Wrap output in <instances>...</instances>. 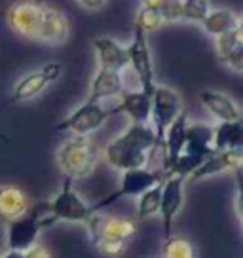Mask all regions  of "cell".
I'll return each instance as SVG.
<instances>
[{"label": "cell", "mask_w": 243, "mask_h": 258, "mask_svg": "<svg viewBox=\"0 0 243 258\" xmlns=\"http://www.w3.org/2000/svg\"><path fill=\"white\" fill-rule=\"evenodd\" d=\"M183 152L207 158L213 152V125L209 123H190L187 125V141Z\"/></svg>", "instance_id": "21"}, {"label": "cell", "mask_w": 243, "mask_h": 258, "mask_svg": "<svg viewBox=\"0 0 243 258\" xmlns=\"http://www.w3.org/2000/svg\"><path fill=\"white\" fill-rule=\"evenodd\" d=\"M163 182V180H162ZM162 182L146 188L145 192L137 196V218L139 220H146L152 218L160 213V200H162Z\"/></svg>", "instance_id": "25"}, {"label": "cell", "mask_w": 243, "mask_h": 258, "mask_svg": "<svg viewBox=\"0 0 243 258\" xmlns=\"http://www.w3.org/2000/svg\"><path fill=\"white\" fill-rule=\"evenodd\" d=\"M69 34H71L69 17L61 10L51 8V6H44L38 42L48 44V46H63L69 40Z\"/></svg>", "instance_id": "15"}, {"label": "cell", "mask_w": 243, "mask_h": 258, "mask_svg": "<svg viewBox=\"0 0 243 258\" xmlns=\"http://www.w3.org/2000/svg\"><path fill=\"white\" fill-rule=\"evenodd\" d=\"M0 141H4V143H10V137L6 135V133H4V131H2V129H0Z\"/></svg>", "instance_id": "34"}, {"label": "cell", "mask_w": 243, "mask_h": 258, "mask_svg": "<svg viewBox=\"0 0 243 258\" xmlns=\"http://www.w3.org/2000/svg\"><path fill=\"white\" fill-rule=\"evenodd\" d=\"M55 160L65 178H71L74 182L88 178L95 171L101 160V150L89 135H74L57 148Z\"/></svg>", "instance_id": "3"}, {"label": "cell", "mask_w": 243, "mask_h": 258, "mask_svg": "<svg viewBox=\"0 0 243 258\" xmlns=\"http://www.w3.org/2000/svg\"><path fill=\"white\" fill-rule=\"evenodd\" d=\"M167 177L165 171L160 167V169H148V167H137V169H128L122 171V182L118 186V190L112 192L108 198L101 200L99 203L91 205V211H101L112 205L114 202H118L120 198H137L145 192L146 188L162 182L163 178Z\"/></svg>", "instance_id": "5"}, {"label": "cell", "mask_w": 243, "mask_h": 258, "mask_svg": "<svg viewBox=\"0 0 243 258\" xmlns=\"http://www.w3.org/2000/svg\"><path fill=\"white\" fill-rule=\"evenodd\" d=\"M200 103L203 108L219 121H235L241 120V108L232 97L215 89H203L200 91Z\"/></svg>", "instance_id": "17"}, {"label": "cell", "mask_w": 243, "mask_h": 258, "mask_svg": "<svg viewBox=\"0 0 243 258\" xmlns=\"http://www.w3.org/2000/svg\"><path fill=\"white\" fill-rule=\"evenodd\" d=\"M42 205L31 207L25 215L8 220L6 226V245L12 250H27L38 243V235L44 230Z\"/></svg>", "instance_id": "8"}, {"label": "cell", "mask_w": 243, "mask_h": 258, "mask_svg": "<svg viewBox=\"0 0 243 258\" xmlns=\"http://www.w3.org/2000/svg\"><path fill=\"white\" fill-rule=\"evenodd\" d=\"M91 213H93L91 205L84 202V198L74 190L71 178L63 180L61 190L49 202L42 203V220H44L46 228L57 224V222H80V224H84Z\"/></svg>", "instance_id": "4"}, {"label": "cell", "mask_w": 243, "mask_h": 258, "mask_svg": "<svg viewBox=\"0 0 243 258\" xmlns=\"http://www.w3.org/2000/svg\"><path fill=\"white\" fill-rule=\"evenodd\" d=\"M93 51H95V57L99 61V67L122 73L130 64L128 46L118 42L116 38H110V36H97L93 40Z\"/></svg>", "instance_id": "16"}, {"label": "cell", "mask_w": 243, "mask_h": 258, "mask_svg": "<svg viewBox=\"0 0 243 258\" xmlns=\"http://www.w3.org/2000/svg\"><path fill=\"white\" fill-rule=\"evenodd\" d=\"M243 146V123L235 121H219L213 125V150H237Z\"/></svg>", "instance_id": "24"}, {"label": "cell", "mask_w": 243, "mask_h": 258, "mask_svg": "<svg viewBox=\"0 0 243 258\" xmlns=\"http://www.w3.org/2000/svg\"><path fill=\"white\" fill-rule=\"evenodd\" d=\"M162 258H194V245L187 237L169 235L163 243Z\"/></svg>", "instance_id": "26"}, {"label": "cell", "mask_w": 243, "mask_h": 258, "mask_svg": "<svg viewBox=\"0 0 243 258\" xmlns=\"http://www.w3.org/2000/svg\"><path fill=\"white\" fill-rule=\"evenodd\" d=\"M42 73L46 74V78H48L51 84H55L59 78H61V74H63V64L61 63H55V61H51V63L44 64L40 69Z\"/></svg>", "instance_id": "30"}, {"label": "cell", "mask_w": 243, "mask_h": 258, "mask_svg": "<svg viewBox=\"0 0 243 258\" xmlns=\"http://www.w3.org/2000/svg\"><path fill=\"white\" fill-rule=\"evenodd\" d=\"M114 116L112 108L97 103V101H86L82 103L76 110L67 116L63 121H59L55 125V131H71L73 135H91L97 129L105 125V121Z\"/></svg>", "instance_id": "7"}, {"label": "cell", "mask_w": 243, "mask_h": 258, "mask_svg": "<svg viewBox=\"0 0 243 258\" xmlns=\"http://www.w3.org/2000/svg\"><path fill=\"white\" fill-rule=\"evenodd\" d=\"M215 51L222 64L235 74L243 73V29L235 27L232 31L215 36Z\"/></svg>", "instance_id": "14"}, {"label": "cell", "mask_w": 243, "mask_h": 258, "mask_svg": "<svg viewBox=\"0 0 243 258\" xmlns=\"http://www.w3.org/2000/svg\"><path fill=\"white\" fill-rule=\"evenodd\" d=\"M88 228L91 243L105 256H120L126 252L130 241L139 234L137 220L128 217H114V215H103L101 211H95L84 222Z\"/></svg>", "instance_id": "2"}, {"label": "cell", "mask_w": 243, "mask_h": 258, "mask_svg": "<svg viewBox=\"0 0 243 258\" xmlns=\"http://www.w3.org/2000/svg\"><path fill=\"white\" fill-rule=\"evenodd\" d=\"M31 209L29 196L16 184H2L0 186V218L12 220L25 215Z\"/></svg>", "instance_id": "20"}, {"label": "cell", "mask_w": 243, "mask_h": 258, "mask_svg": "<svg viewBox=\"0 0 243 258\" xmlns=\"http://www.w3.org/2000/svg\"><path fill=\"white\" fill-rule=\"evenodd\" d=\"M183 108H185L183 99L175 89L156 84L154 93H152V106H150V125L156 133L158 148L162 146L163 133H165L167 125L177 118Z\"/></svg>", "instance_id": "9"}, {"label": "cell", "mask_w": 243, "mask_h": 258, "mask_svg": "<svg viewBox=\"0 0 243 258\" xmlns=\"http://www.w3.org/2000/svg\"><path fill=\"white\" fill-rule=\"evenodd\" d=\"M187 125H188V112L187 108H183L178 116L175 120L171 121L165 133H163V141L160 150L163 152V163H162V169L167 173L171 165L175 163L178 156L183 154L185 150V141H187Z\"/></svg>", "instance_id": "13"}, {"label": "cell", "mask_w": 243, "mask_h": 258, "mask_svg": "<svg viewBox=\"0 0 243 258\" xmlns=\"http://www.w3.org/2000/svg\"><path fill=\"white\" fill-rule=\"evenodd\" d=\"M124 91V80L118 71H110L105 67H99L93 80L89 84V101H105L112 97H120Z\"/></svg>", "instance_id": "19"}, {"label": "cell", "mask_w": 243, "mask_h": 258, "mask_svg": "<svg viewBox=\"0 0 243 258\" xmlns=\"http://www.w3.org/2000/svg\"><path fill=\"white\" fill-rule=\"evenodd\" d=\"M180 10H183V0H160L156 12L163 17L165 23H177L180 21Z\"/></svg>", "instance_id": "29"}, {"label": "cell", "mask_w": 243, "mask_h": 258, "mask_svg": "<svg viewBox=\"0 0 243 258\" xmlns=\"http://www.w3.org/2000/svg\"><path fill=\"white\" fill-rule=\"evenodd\" d=\"M23 254H25V258H53L51 256V252H49L46 247H42V245H33L31 249H27V250H23Z\"/></svg>", "instance_id": "31"}, {"label": "cell", "mask_w": 243, "mask_h": 258, "mask_svg": "<svg viewBox=\"0 0 243 258\" xmlns=\"http://www.w3.org/2000/svg\"><path fill=\"white\" fill-rule=\"evenodd\" d=\"M44 6L46 4L42 0H17L14 4H10L4 14L6 23L21 38L38 42Z\"/></svg>", "instance_id": "6"}, {"label": "cell", "mask_w": 243, "mask_h": 258, "mask_svg": "<svg viewBox=\"0 0 243 258\" xmlns=\"http://www.w3.org/2000/svg\"><path fill=\"white\" fill-rule=\"evenodd\" d=\"M128 46V59H130V64L133 69V73L137 76L139 86L141 89L152 95L156 88V80H154V61H152V53H150V46H148V38L146 34L141 29L135 27L133 31V38H131Z\"/></svg>", "instance_id": "10"}, {"label": "cell", "mask_w": 243, "mask_h": 258, "mask_svg": "<svg viewBox=\"0 0 243 258\" xmlns=\"http://www.w3.org/2000/svg\"><path fill=\"white\" fill-rule=\"evenodd\" d=\"M185 184L187 178L180 175H169L162 182V200H160V217H162L163 239H167L173 230V220L185 207Z\"/></svg>", "instance_id": "11"}, {"label": "cell", "mask_w": 243, "mask_h": 258, "mask_svg": "<svg viewBox=\"0 0 243 258\" xmlns=\"http://www.w3.org/2000/svg\"><path fill=\"white\" fill-rule=\"evenodd\" d=\"M243 165V152L237 150H213L205 160L192 171L187 180H203V178L222 175V173H239Z\"/></svg>", "instance_id": "12"}, {"label": "cell", "mask_w": 243, "mask_h": 258, "mask_svg": "<svg viewBox=\"0 0 243 258\" xmlns=\"http://www.w3.org/2000/svg\"><path fill=\"white\" fill-rule=\"evenodd\" d=\"M165 21H163V17L152 8H146V6H141L137 12V17H135V27L141 29V31L148 34V32H156L160 31Z\"/></svg>", "instance_id": "28"}, {"label": "cell", "mask_w": 243, "mask_h": 258, "mask_svg": "<svg viewBox=\"0 0 243 258\" xmlns=\"http://www.w3.org/2000/svg\"><path fill=\"white\" fill-rule=\"evenodd\" d=\"M48 86H51V82L46 78V74L42 73L40 69L33 71V73H27L16 82V86L12 89V101L14 103L31 101V99L40 95Z\"/></svg>", "instance_id": "23"}, {"label": "cell", "mask_w": 243, "mask_h": 258, "mask_svg": "<svg viewBox=\"0 0 243 258\" xmlns=\"http://www.w3.org/2000/svg\"><path fill=\"white\" fill-rule=\"evenodd\" d=\"M211 10L209 0H183V10H180V21L188 23H202L203 17L207 16Z\"/></svg>", "instance_id": "27"}, {"label": "cell", "mask_w": 243, "mask_h": 258, "mask_svg": "<svg viewBox=\"0 0 243 258\" xmlns=\"http://www.w3.org/2000/svg\"><path fill=\"white\" fill-rule=\"evenodd\" d=\"M0 258H25V254H23V250H12V249H8V252L0 254Z\"/></svg>", "instance_id": "33"}, {"label": "cell", "mask_w": 243, "mask_h": 258, "mask_svg": "<svg viewBox=\"0 0 243 258\" xmlns=\"http://www.w3.org/2000/svg\"><path fill=\"white\" fill-rule=\"evenodd\" d=\"M200 25L205 34L215 38L219 34L232 31L235 27H241V17L230 8H211Z\"/></svg>", "instance_id": "22"}, {"label": "cell", "mask_w": 243, "mask_h": 258, "mask_svg": "<svg viewBox=\"0 0 243 258\" xmlns=\"http://www.w3.org/2000/svg\"><path fill=\"white\" fill-rule=\"evenodd\" d=\"M150 106H152V95L145 93L143 89L122 91L120 105L112 106V112H124L133 123H150Z\"/></svg>", "instance_id": "18"}, {"label": "cell", "mask_w": 243, "mask_h": 258, "mask_svg": "<svg viewBox=\"0 0 243 258\" xmlns=\"http://www.w3.org/2000/svg\"><path fill=\"white\" fill-rule=\"evenodd\" d=\"M158 150L160 148L152 125L131 121L130 127L106 145L103 156L110 167L122 173L128 169L146 167L150 156Z\"/></svg>", "instance_id": "1"}, {"label": "cell", "mask_w": 243, "mask_h": 258, "mask_svg": "<svg viewBox=\"0 0 243 258\" xmlns=\"http://www.w3.org/2000/svg\"><path fill=\"white\" fill-rule=\"evenodd\" d=\"M82 8L89 10V12H97V10H103L106 6L108 0H76Z\"/></svg>", "instance_id": "32"}]
</instances>
